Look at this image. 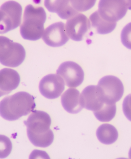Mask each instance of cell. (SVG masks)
<instances>
[{
    "mask_svg": "<svg viewBox=\"0 0 131 159\" xmlns=\"http://www.w3.org/2000/svg\"><path fill=\"white\" fill-rule=\"evenodd\" d=\"M83 108L91 111H98L106 102L103 91L99 86H89L83 89L81 94Z\"/></svg>",
    "mask_w": 131,
    "mask_h": 159,
    "instance_id": "8fae6325",
    "label": "cell"
},
{
    "mask_svg": "<svg viewBox=\"0 0 131 159\" xmlns=\"http://www.w3.org/2000/svg\"><path fill=\"white\" fill-rule=\"evenodd\" d=\"M36 106L32 95L26 92H19L1 101L0 116L6 120H17L32 112Z\"/></svg>",
    "mask_w": 131,
    "mask_h": 159,
    "instance_id": "7a4b0ae2",
    "label": "cell"
},
{
    "mask_svg": "<svg viewBox=\"0 0 131 159\" xmlns=\"http://www.w3.org/2000/svg\"><path fill=\"white\" fill-rule=\"evenodd\" d=\"M70 0H45L44 5L51 12L57 13L63 19H69L78 14L70 4Z\"/></svg>",
    "mask_w": 131,
    "mask_h": 159,
    "instance_id": "4fadbf2b",
    "label": "cell"
},
{
    "mask_svg": "<svg viewBox=\"0 0 131 159\" xmlns=\"http://www.w3.org/2000/svg\"><path fill=\"white\" fill-rule=\"evenodd\" d=\"M71 6L76 11L83 12L91 9L95 4L96 0H70Z\"/></svg>",
    "mask_w": 131,
    "mask_h": 159,
    "instance_id": "d6986e66",
    "label": "cell"
},
{
    "mask_svg": "<svg viewBox=\"0 0 131 159\" xmlns=\"http://www.w3.org/2000/svg\"><path fill=\"white\" fill-rule=\"evenodd\" d=\"M57 73L63 78L66 85L69 87H78L84 80L83 70L74 62L66 61L61 63Z\"/></svg>",
    "mask_w": 131,
    "mask_h": 159,
    "instance_id": "ba28073f",
    "label": "cell"
},
{
    "mask_svg": "<svg viewBox=\"0 0 131 159\" xmlns=\"http://www.w3.org/2000/svg\"><path fill=\"white\" fill-rule=\"evenodd\" d=\"M123 112L125 116L131 122V94L125 97L122 104Z\"/></svg>",
    "mask_w": 131,
    "mask_h": 159,
    "instance_id": "7402d4cb",
    "label": "cell"
},
{
    "mask_svg": "<svg viewBox=\"0 0 131 159\" xmlns=\"http://www.w3.org/2000/svg\"><path fill=\"white\" fill-rule=\"evenodd\" d=\"M42 39L50 47L64 45L69 40L66 31L65 24L61 22L51 24L44 30Z\"/></svg>",
    "mask_w": 131,
    "mask_h": 159,
    "instance_id": "7c38bea8",
    "label": "cell"
},
{
    "mask_svg": "<svg viewBox=\"0 0 131 159\" xmlns=\"http://www.w3.org/2000/svg\"><path fill=\"white\" fill-rule=\"evenodd\" d=\"M20 83V76L14 70L4 68L0 70V91L8 94L18 88Z\"/></svg>",
    "mask_w": 131,
    "mask_h": 159,
    "instance_id": "9a60e30c",
    "label": "cell"
},
{
    "mask_svg": "<svg viewBox=\"0 0 131 159\" xmlns=\"http://www.w3.org/2000/svg\"><path fill=\"white\" fill-rule=\"evenodd\" d=\"M3 95H5L3 93H2V92L0 91V98H1V96H3Z\"/></svg>",
    "mask_w": 131,
    "mask_h": 159,
    "instance_id": "d4e9b609",
    "label": "cell"
},
{
    "mask_svg": "<svg viewBox=\"0 0 131 159\" xmlns=\"http://www.w3.org/2000/svg\"><path fill=\"white\" fill-rule=\"evenodd\" d=\"M24 124L27 127L29 140L34 146L46 148L53 142V132L50 129L51 120L47 113L33 111Z\"/></svg>",
    "mask_w": 131,
    "mask_h": 159,
    "instance_id": "6da1fadb",
    "label": "cell"
},
{
    "mask_svg": "<svg viewBox=\"0 0 131 159\" xmlns=\"http://www.w3.org/2000/svg\"><path fill=\"white\" fill-rule=\"evenodd\" d=\"M25 57V50L21 44L0 36V63L5 66L15 68L23 63Z\"/></svg>",
    "mask_w": 131,
    "mask_h": 159,
    "instance_id": "277c9868",
    "label": "cell"
},
{
    "mask_svg": "<svg viewBox=\"0 0 131 159\" xmlns=\"http://www.w3.org/2000/svg\"><path fill=\"white\" fill-rule=\"evenodd\" d=\"M63 108L68 112L76 114L83 109L81 101V94L76 89L69 88L61 96Z\"/></svg>",
    "mask_w": 131,
    "mask_h": 159,
    "instance_id": "5bb4252c",
    "label": "cell"
},
{
    "mask_svg": "<svg viewBox=\"0 0 131 159\" xmlns=\"http://www.w3.org/2000/svg\"><path fill=\"white\" fill-rule=\"evenodd\" d=\"M127 3V7L129 9L131 10V0H125Z\"/></svg>",
    "mask_w": 131,
    "mask_h": 159,
    "instance_id": "603a6c76",
    "label": "cell"
},
{
    "mask_svg": "<svg viewBox=\"0 0 131 159\" xmlns=\"http://www.w3.org/2000/svg\"><path fill=\"white\" fill-rule=\"evenodd\" d=\"M90 22L86 16L78 14L68 20L66 31L69 37L75 41H81L90 29Z\"/></svg>",
    "mask_w": 131,
    "mask_h": 159,
    "instance_id": "30bf717a",
    "label": "cell"
},
{
    "mask_svg": "<svg viewBox=\"0 0 131 159\" xmlns=\"http://www.w3.org/2000/svg\"><path fill=\"white\" fill-rule=\"evenodd\" d=\"M93 112L96 118L100 122H110L113 119L116 114V104L105 103L99 110Z\"/></svg>",
    "mask_w": 131,
    "mask_h": 159,
    "instance_id": "ac0fdd59",
    "label": "cell"
},
{
    "mask_svg": "<svg viewBox=\"0 0 131 159\" xmlns=\"http://www.w3.org/2000/svg\"><path fill=\"white\" fill-rule=\"evenodd\" d=\"M128 11L125 0H100L98 13L104 19L117 22L124 18Z\"/></svg>",
    "mask_w": 131,
    "mask_h": 159,
    "instance_id": "8992f818",
    "label": "cell"
},
{
    "mask_svg": "<svg viewBox=\"0 0 131 159\" xmlns=\"http://www.w3.org/2000/svg\"><path fill=\"white\" fill-rule=\"evenodd\" d=\"M46 14L42 7H34L28 5L24 11L23 22L20 26V33L24 39L36 41L40 39L44 32V23Z\"/></svg>",
    "mask_w": 131,
    "mask_h": 159,
    "instance_id": "3957f363",
    "label": "cell"
},
{
    "mask_svg": "<svg viewBox=\"0 0 131 159\" xmlns=\"http://www.w3.org/2000/svg\"><path fill=\"white\" fill-rule=\"evenodd\" d=\"M98 86L103 91L106 103L114 104L122 98L124 87L119 78L114 76H106L100 80Z\"/></svg>",
    "mask_w": 131,
    "mask_h": 159,
    "instance_id": "52a82bcc",
    "label": "cell"
},
{
    "mask_svg": "<svg viewBox=\"0 0 131 159\" xmlns=\"http://www.w3.org/2000/svg\"><path fill=\"white\" fill-rule=\"evenodd\" d=\"M90 20L92 27L96 30L97 33L101 35L111 33L114 30L117 25L116 22H109L104 19L100 16L98 11L90 16Z\"/></svg>",
    "mask_w": 131,
    "mask_h": 159,
    "instance_id": "e0dca14e",
    "label": "cell"
},
{
    "mask_svg": "<svg viewBox=\"0 0 131 159\" xmlns=\"http://www.w3.org/2000/svg\"><path fill=\"white\" fill-rule=\"evenodd\" d=\"M121 40L125 47L131 50V22L126 25L122 30Z\"/></svg>",
    "mask_w": 131,
    "mask_h": 159,
    "instance_id": "44dd1931",
    "label": "cell"
},
{
    "mask_svg": "<svg viewBox=\"0 0 131 159\" xmlns=\"http://www.w3.org/2000/svg\"><path fill=\"white\" fill-rule=\"evenodd\" d=\"M96 136L101 143L110 145L117 140L118 133L114 126L109 124H104L98 128Z\"/></svg>",
    "mask_w": 131,
    "mask_h": 159,
    "instance_id": "2e32d148",
    "label": "cell"
},
{
    "mask_svg": "<svg viewBox=\"0 0 131 159\" xmlns=\"http://www.w3.org/2000/svg\"><path fill=\"white\" fill-rule=\"evenodd\" d=\"M22 7L19 3L9 1L0 7V34L6 33L21 24Z\"/></svg>",
    "mask_w": 131,
    "mask_h": 159,
    "instance_id": "5b68a950",
    "label": "cell"
},
{
    "mask_svg": "<svg viewBox=\"0 0 131 159\" xmlns=\"http://www.w3.org/2000/svg\"><path fill=\"white\" fill-rule=\"evenodd\" d=\"M64 80L58 74H49L44 77L39 84L41 94L47 99L60 97L65 90Z\"/></svg>",
    "mask_w": 131,
    "mask_h": 159,
    "instance_id": "9c48e42d",
    "label": "cell"
},
{
    "mask_svg": "<svg viewBox=\"0 0 131 159\" xmlns=\"http://www.w3.org/2000/svg\"><path fill=\"white\" fill-rule=\"evenodd\" d=\"M129 158L131 159V148H130V151H129Z\"/></svg>",
    "mask_w": 131,
    "mask_h": 159,
    "instance_id": "cb8c5ba5",
    "label": "cell"
},
{
    "mask_svg": "<svg viewBox=\"0 0 131 159\" xmlns=\"http://www.w3.org/2000/svg\"><path fill=\"white\" fill-rule=\"evenodd\" d=\"M12 149V143L10 139L5 135H0V159L8 157Z\"/></svg>",
    "mask_w": 131,
    "mask_h": 159,
    "instance_id": "ffe728a7",
    "label": "cell"
}]
</instances>
